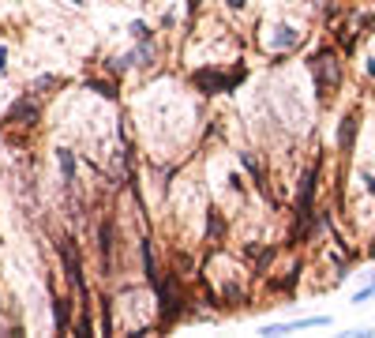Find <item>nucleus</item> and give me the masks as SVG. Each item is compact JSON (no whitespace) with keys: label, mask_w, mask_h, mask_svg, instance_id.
Returning <instances> with one entry per match:
<instances>
[{"label":"nucleus","mask_w":375,"mask_h":338,"mask_svg":"<svg viewBox=\"0 0 375 338\" xmlns=\"http://www.w3.org/2000/svg\"><path fill=\"white\" fill-rule=\"evenodd\" d=\"M312 64V80H315V94L319 102H330L334 98V90L342 87V64H338V53L334 49H319V53L308 60Z\"/></svg>","instance_id":"obj_1"},{"label":"nucleus","mask_w":375,"mask_h":338,"mask_svg":"<svg viewBox=\"0 0 375 338\" xmlns=\"http://www.w3.org/2000/svg\"><path fill=\"white\" fill-rule=\"evenodd\" d=\"M192 83H195V90H203V94H225V90H233V87L240 83V75L225 80V72H210V68H203V72H195V75H192Z\"/></svg>","instance_id":"obj_2"},{"label":"nucleus","mask_w":375,"mask_h":338,"mask_svg":"<svg viewBox=\"0 0 375 338\" xmlns=\"http://www.w3.org/2000/svg\"><path fill=\"white\" fill-rule=\"evenodd\" d=\"M60 259H64V271H68V282H72V285H75V290H79V293H83V297H87V282H83V267H79V256L72 252V244H68V241H64V244H60Z\"/></svg>","instance_id":"obj_3"},{"label":"nucleus","mask_w":375,"mask_h":338,"mask_svg":"<svg viewBox=\"0 0 375 338\" xmlns=\"http://www.w3.org/2000/svg\"><path fill=\"white\" fill-rule=\"evenodd\" d=\"M357 128H360V116H357V113L342 116V128H338V151H342V154H349V151H353V143H357Z\"/></svg>","instance_id":"obj_4"},{"label":"nucleus","mask_w":375,"mask_h":338,"mask_svg":"<svg viewBox=\"0 0 375 338\" xmlns=\"http://www.w3.org/2000/svg\"><path fill=\"white\" fill-rule=\"evenodd\" d=\"M330 316H308V320H293V323H278V327H266L263 334H289V331H304V327H327Z\"/></svg>","instance_id":"obj_5"},{"label":"nucleus","mask_w":375,"mask_h":338,"mask_svg":"<svg viewBox=\"0 0 375 338\" xmlns=\"http://www.w3.org/2000/svg\"><path fill=\"white\" fill-rule=\"evenodd\" d=\"M53 316H57V331L64 334V331H68V316H72V305L64 301V297H57V301H53Z\"/></svg>","instance_id":"obj_6"},{"label":"nucleus","mask_w":375,"mask_h":338,"mask_svg":"<svg viewBox=\"0 0 375 338\" xmlns=\"http://www.w3.org/2000/svg\"><path fill=\"white\" fill-rule=\"evenodd\" d=\"M11 121H26V124H38V106H34V102H19V106L11 109Z\"/></svg>","instance_id":"obj_7"},{"label":"nucleus","mask_w":375,"mask_h":338,"mask_svg":"<svg viewBox=\"0 0 375 338\" xmlns=\"http://www.w3.org/2000/svg\"><path fill=\"white\" fill-rule=\"evenodd\" d=\"M57 158H60V173H64V180H75V154L72 151H57Z\"/></svg>","instance_id":"obj_8"},{"label":"nucleus","mask_w":375,"mask_h":338,"mask_svg":"<svg viewBox=\"0 0 375 338\" xmlns=\"http://www.w3.org/2000/svg\"><path fill=\"white\" fill-rule=\"evenodd\" d=\"M98 241H102V256H109V252H113V226H109V222H102Z\"/></svg>","instance_id":"obj_9"},{"label":"nucleus","mask_w":375,"mask_h":338,"mask_svg":"<svg viewBox=\"0 0 375 338\" xmlns=\"http://www.w3.org/2000/svg\"><path fill=\"white\" fill-rule=\"evenodd\" d=\"M131 38H136V42H151V27H146V23H131Z\"/></svg>","instance_id":"obj_10"},{"label":"nucleus","mask_w":375,"mask_h":338,"mask_svg":"<svg viewBox=\"0 0 375 338\" xmlns=\"http://www.w3.org/2000/svg\"><path fill=\"white\" fill-rule=\"evenodd\" d=\"M368 297H375V285H371V282H368L364 290H360V293H353V305H364Z\"/></svg>","instance_id":"obj_11"},{"label":"nucleus","mask_w":375,"mask_h":338,"mask_svg":"<svg viewBox=\"0 0 375 338\" xmlns=\"http://www.w3.org/2000/svg\"><path fill=\"white\" fill-rule=\"evenodd\" d=\"M229 8H244V0H229Z\"/></svg>","instance_id":"obj_12"},{"label":"nucleus","mask_w":375,"mask_h":338,"mask_svg":"<svg viewBox=\"0 0 375 338\" xmlns=\"http://www.w3.org/2000/svg\"><path fill=\"white\" fill-rule=\"evenodd\" d=\"M368 252H371V256H375V241H371V249H368Z\"/></svg>","instance_id":"obj_13"},{"label":"nucleus","mask_w":375,"mask_h":338,"mask_svg":"<svg viewBox=\"0 0 375 338\" xmlns=\"http://www.w3.org/2000/svg\"><path fill=\"white\" fill-rule=\"evenodd\" d=\"M72 4H83V0H72Z\"/></svg>","instance_id":"obj_14"},{"label":"nucleus","mask_w":375,"mask_h":338,"mask_svg":"<svg viewBox=\"0 0 375 338\" xmlns=\"http://www.w3.org/2000/svg\"><path fill=\"white\" fill-rule=\"evenodd\" d=\"M371 285H375V275H371Z\"/></svg>","instance_id":"obj_15"}]
</instances>
